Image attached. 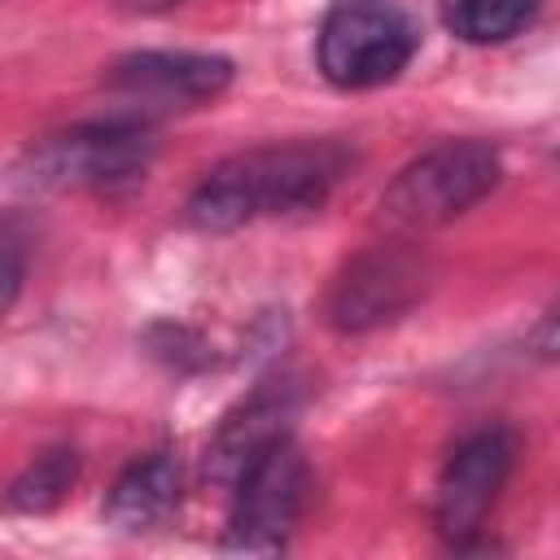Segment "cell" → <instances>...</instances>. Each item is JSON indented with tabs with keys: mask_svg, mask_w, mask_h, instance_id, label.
Segmentation results:
<instances>
[{
	"mask_svg": "<svg viewBox=\"0 0 560 560\" xmlns=\"http://www.w3.org/2000/svg\"><path fill=\"white\" fill-rule=\"evenodd\" d=\"M175 503H179V459L171 451H149L114 477L101 516L122 534H144L162 525L175 512Z\"/></svg>",
	"mask_w": 560,
	"mask_h": 560,
	"instance_id": "cell-10",
	"label": "cell"
},
{
	"mask_svg": "<svg viewBox=\"0 0 560 560\" xmlns=\"http://www.w3.org/2000/svg\"><path fill=\"white\" fill-rule=\"evenodd\" d=\"M122 13H166V9H175V4H184V0H114Z\"/></svg>",
	"mask_w": 560,
	"mask_h": 560,
	"instance_id": "cell-14",
	"label": "cell"
},
{
	"mask_svg": "<svg viewBox=\"0 0 560 560\" xmlns=\"http://www.w3.org/2000/svg\"><path fill=\"white\" fill-rule=\"evenodd\" d=\"M420 48L411 13L394 0H337L315 35L319 74L341 92H363L398 79Z\"/></svg>",
	"mask_w": 560,
	"mask_h": 560,
	"instance_id": "cell-3",
	"label": "cell"
},
{
	"mask_svg": "<svg viewBox=\"0 0 560 560\" xmlns=\"http://www.w3.org/2000/svg\"><path fill=\"white\" fill-rule=\"evenodd\" d=\"M26 258H31V245H26L22 223L9 219V214H0V319L13 311V302L22 293Z\"/></svg>",
	"mask_w": 560,
	"mask_h": 560,
	"instance_id": "cell-13",
	"label": "cell"
},
{
	"mask_svg": "<svg viewBox=\"0 0 560 560\" xmlns=\"http://www.w3.org/2000/svg\"><path fill=\"white\" fill-rule=\"evenodd\" d=\"M298 411V385L289 376H271L262 385H254L214 429L210 446H206V472L223 486H232V477L258 455L267 451L276 438L289 433V420Z\"/></svg>",
	"mask_w": 560,
	"mask_h": 560,
	"instance_id": "cell-9",
	"label": "cell"
},
{
	"mask_svg": "<svg viewBox=\"0 0 560 560\" xmlns=\"http://www.w3.org/2000/svg\"><path fill=\"white\" fill-rule=\"evenodd\" d=\"M153 131L136 118H96L31 144L22 175L31 188H114L144 175Z\"/></svg>",
	"mask_w": 560,
	"mask_h": 560,
	"instance_id": "cell-5",
	"label": "cell"
},
{
	"mask_svg": "<svg viewBox=\"0 0 560 560\" xmlns=\"http://www.w3.org/2000/svg\"><path fill=\"white\" fill-rule=\"evenodd\" d=\"M503 162L486 140H442L411 158L381 192V223L398 236L442 228L499 184Z\"/></svg>",
	"mask_w": 560,
	"mask_h": 560,
	"instance_id": "cell-2",
	"label": "cell"
},
{
	"mask_svg": "<svg viewBox=\"0 0 560 560\" xmlns=\"http://www.w3.org/2000/svg\"><path fill=\"white\" fill-rule=\"evenodd\" d=\"M512 464H516V433L503 424H486L468 433L446 455L433 499V525L455 551H464L481 534Z\"/></svg>",
	"mask_w": 560,
	"mask_h": 560,
	"instance_id": "cell-7",
	"label": "cell"
},
{
	"mask_svg": "<svg viewBox=\"0 0 560 560\" xmlns=\"http://www.w3.org/2000/svg\"><path fill=\"white\" fill-rule=\"evenodd\" d=\"M236 66L219 52H171V48H144L127 52L109 66L105 83L122 96L136 101H162V105H184V101H210L232 83Z\"/></svg>",
	"mask_w": 560,
	"mask_h": 560,
	"instance_id": "cell-8",
	"label": "cell"
},
{
	"mask_svg": "<svg viewBox=\"0 0 560 560\" xmlns=\"http://www.w3.org/2000/svg\"><path fill=\"white\" fill-rule=\"evenodd\" d=\"M311 468L298 442L284 433L258 451L232 477V508L219 547L228 556H276L289 547V534L306 508Z\"/></svg>",
	"mask_w": 560,
	"mask_h": 560,
	"instance_id": "cell-4",
	"label": "cell"
},
{
	"mask_svg": "<svg viewBox=\"0 0 560 560\" xmlns=\"http://www.w3.org/2000/svg\"><path fill=\"white\" fill-rule=\"evenodd\" d=\"M354 149L346 140H276L214 162L188 192V223L197 232H236L258 219L319 210L350 175Z\"/></svg>",
	"mask_w": 560,
	"mask_h": 560,
	"instance_id": "cell-1",
	"label": "cell"
},
{
	"mask_svg": "<svg viewBox=\"0 0 560 560\" xmlns=\"http://www.w3.org/2000/svg\"><path fill=\"white\" fill-rule=\"evenodd\" d=\"M542 0H442V22L464 44H503L521 35Z\"/></svg>",
	"mask_w": 560,
	"mask_h": 560,
	"instance_id": "cell-12",
	"label": "cell"
},
{
	"mask_svg": "<svg viewBox=\"0 0 560 560\" xmlns=\"http://www.w3.org/2000/svg\"><path fill=\"white\" fill-rule=\"evenodd\" d=\"M429 289V267L416 249H407V241H381L363 254H354L337 280L328 284V302L324 315L332 324V332L341 337H359V332H376L394 319H402L411 306H420Z\"/></svg>",
	"mask_w": 560,
	"mask_h": 560,
	"instance_id": "cell-6",
	"label": "cell"
},
{
	"mask_svg": "<svg viewBox=\"0 0 560 560\" xmlns=\"http://www.w3.org/2000/svg\"><path fill=\"white\" fill-rule=\"evenodd\" d=\"M79 481V455L70 446H48L39 451L4 490V508L22 512V516H39L52 512Z\"/></svg>",
	"mask_w": 560,
	"mask_h": 560,
	"instance_id": "cell-11",
	"label": "cell"
}]
</instances>
